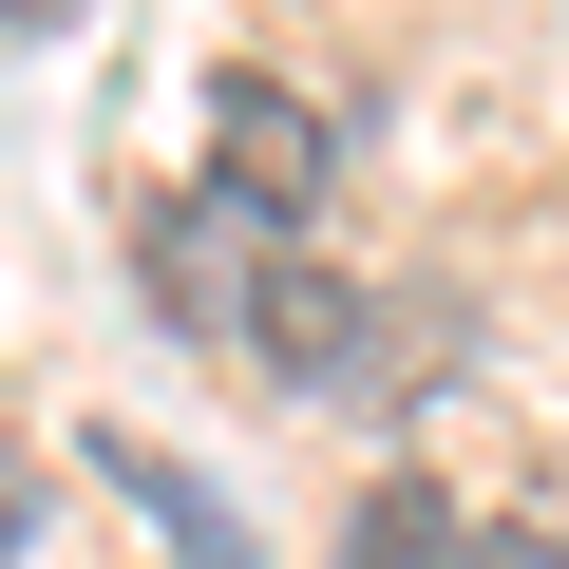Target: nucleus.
I'll return each mask as SVG.
<instances>
[{"instance_id": "obj_1", "label": "nucleus", "mask_w": 569, "mask_h": 569, "mask_svg": "<svg viewBox=\"0 0 569 569\" xmlns=\"http://www.w3.org/2000/svg\"><path fill=\"white\" fill-rule=\"evenodd\" d=\"M228 342L284 380V399H361V380H418L399 361V305L361 266H323V247H266L247 284H228Z\"/></svg>"}, {"instance_id": "obj_2", "label": "nucleus", "mask_w": 569, "mask_h": 569, "mask_svg": "<svg viewBox=\"0 0 569 569\" xmlns=\"http://www.w3.org/2000/svg\"><path fill=\"white\" fill-rule=\"evenodd\" d=\"M209 190L266 228V247H323V209H342V114L305 96V77H209Z\"/></svg>"}, {"instance_id": "obj_3", "label": "nucleus", "mask_w": 569, "mask_h": 569, "mask_svg": "<svg viewBox=\"0 0 569 569\" xmlns=\"http://www.w3.org/2000/svg\"><path fill=\"white\" fill-rule=\"evenodd\" d=\"M475 531H456V493H418V475H380L361 512H342V569H456Z\"/></svg>"}, {"instance_id": "obj_4", "label": "nucleus", "mask_w": 569, "mask_h": 569, "mask_svg": "<svg viewBox=\"0 0 569 569\" xmlns=\"http://www.w3.org/2000/svg\"><path fill=\"white\" fill-rule=\"evenodd\" d=\"M77 456H96V475H114V493H152V512H171V550H190V569H247V531H228V512H209V493H190V475H171V456H152V437H77Z\"/></svg>"}, {"instance_id": "obj_5", "label": "nucleus", "mask_w": 569, "mask_h": 569, "mask_svg": "<svg viewBox=\"0 0 569 569\" xmlns=\"http://www.w3.org/2000/svg\"><path fill=\"white\" fill-rule=\"evenodd\" d=\"M456 569H569V531H475Z\"/></svg>"}, {"instance_id": "obj_6", "label": "nucleus", "mask_w": 569, "mask_h": 569, "mask_svg": "<svg viewBox=\"0 0 569 569\" xmlns=\"http://www.w3.org/2000/svg\"><path fill=\"white\" fill-rule=\"evenodd\" d=\"M20 550H39V475L0 456V569H20Z\"/></svg>"}, {"instance_id": "obj_7", "label": "nucleus", "mask_w": 569, "mask_h": 569, "mask_svg": "<svg viewBox=\"0 0 569 569\" xmlns=\"http://www.w3.org/2000/svg\"><path fill=\"white\" fill-rule=\"evenodd\" d=\"M0 20H77V0H0Z\"/></svg>"}]
</instances>
